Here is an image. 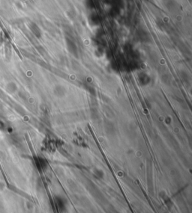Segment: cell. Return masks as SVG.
Listing matches in <instances>:
<instances>
[{"mask_svg": "<svg viewBox=\"0 0 192 213\" xmlns=\"http://www.w3.org/2000/svg\"><path fill=\"white\" fill-rule=\"evenodd\" d=\"M139 80H140L141 84L146 85V84H148L149 82V78L147 76H146L145 74H143V76H141L139 78Z\"/></svg>", "mask_w": 192, "mask_h": 213, "instance_id": "obj_1", "label": "cell"}]
</instances>
